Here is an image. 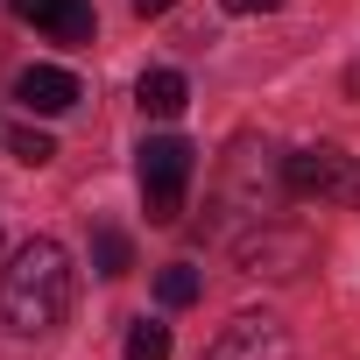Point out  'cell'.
I'll use <instances>...</instances> for the list:
<instances>
[{"mask_svg":"<svg viewBox=\"0 0 360 360\" xmlns=\"http://www.w3.org/2000/svg\"><path fill=\"white\" fill-rule=\"evenodd\" d=\"M71 290H78V269L57 240H22L15 262L0 269V318H8L22 339H43L64 325L71 311Z\"/></svg>","mask_w":360,"mask_h":360,"instance_id":"6da1fadb","label":"cell"},{"mask_svg":"<svg viewBox=\"0 0 360 360\" xmlns=\"http://www.w3.org/2000/svg\"><path fill=\"white\" fill-rule=\"evenodd\" d=\"M191 169H198L191 141H176V134H148V141H141L134 176H141V205H148V219H155V226H176V219H184Z\"/></svg>","mask_w":360,"mask_h":360,"instance_id":"7a4b0ae2","label":"cell"},{"mask_svg":"<svg viewBox=\"0 0 360 360\" xmlns=\"http://www.w3.org/2000/svg\"><path fill=\"white\" fill-rule=\"evenodd\" d=\"M283 191L290 198H318V205H360V162L332 141L283 155Z\"/></svg>","mask_w":360,"mask_h":360,"instance_id":"3957f363","label":"cell"},{"mask_svg":"<svg viewBox=\"0 0 360 360\" xmlns=\"http://www.w3.org/2000/svg\"><path fill=\"white\" fill-rule=\"evenodd\" d=\"M233 262H240V276H262V283H290V276H304V269L318 262V240H311L304 226L262 219L255 233H240V240H233Z\"/></svg>","mask_w":360,"mask_h":360,"instance_id":"277c9868","label":"cell"},{"mask_svg":"<svg viewBox=\"0 0 360 360\" xmlns=\"http://www.w3.org/2000/svg\"><path fill=\"white\" fill-rule=\"evenodd\" d=\"M205 360H290V332H283L269 311H240V318L205 346Z\"/></svg>","mask_w":360,"mask_h":360,"instance_id":"5b68a950","label":"cell"},{"mask_svg":"<svg viewBox=\"0 0 360 360\" xmlns=\"http://www.w3.org/2000/svg\"><path fill=\"white\" fill-rule=\"evenodd\" d=\"M15 15L36 22L50 43H92V0H15Z\"/></svg>","mask_w":360,"mask_h":360,"instance_id":"8992f818","label":"cell"},{"mask_svg":"<svg viewBox=\"0 0 360 360\" xmlns=\"http://www.w3.org/2000/svg\"><path fill=\"white\" fill-rule=\"evenodd\" d=\"M15 99H22L29 113H71V106H78V78H71L64 64H29V71L15 78Z\"/></svg>","mask_w":360,"mask_h":360,"instance_id":"52a82bcc","label":"cell"},{"mask_svg":"<svg viewBox=\"0 0 360 360\" xmlns=\"http://www.w3.org/2000/svg\"><path fill=\"white\" fill-rule=\"evenodd\" d=\"M134 99H141L148 120H176V113H184V99H191V85H184V71H141Z\"/></svg>","mask_w":360,"mask_h":360,"instance_id":"ba28073f","label":"cell"},{"mask_svg":"<svg viewBox=\"0 0 360 360\" xmlns=\"http://www.w3.org/2000/svg\"><path fill=\"white\" fill-rule=\"evenodd\" d=\"M92 269H99V276H127V269H134V248H127L120 226H99V233H92Z\"/></svg>","mask_w":360,"mask_h":360,"instance_id":"9c48e42d","label":"cell"},{"mask_svg":"<svg viewBox=\"0 0 360 360\" xmlns=\"http://www.w3.org/2000/svg\"><path fill=\"white\" fill-rule=\"evenodd\" d=\"M198 290H205V276H198V269H184V262H169V269L155 276V297H162L169 311H184V304H198Z\"/></svg>","mask_w":360,"mask_h":360,"instance_id":"30bf717a","label":"cell"},{"mask_svg":"<svg viewBox=\"0 0 360 360\" xmlns=\"http://www.w3.org/2000/svg\"><path fill=\"white\" fill-rule=\"evenodd\" d=\"M127 360H169V325L141 318V325L127 332Z\"/></svg>","mask_w":360,"mask_h":360,"instance_id":"8fae6325","label":"cell"},{"mask_svg":"<svg viewBox=\"0 0 360 360\" xmlns=\"http://www.w3.org/2000/svg\"><path fill=\"white\" fill-rule=\"evenodd\" d=\"M8 148H15L22 162H50V155H57V141H50L43 127H15V134H8Z\"/></svg>","mask_w":360,"mask_h":360,"instance_id":"7c38bea8","label":"cell"},{"mask_svg":"<svg viewBox=\"0 0 360 360\" xmlns=\"http://www.w3.org/2000/svg\"><path fill=\"white\" fill-rule=\"evenodd\" d=\"M219 8H226V15H276L283 0H219Z\"/></svg>","mask_w":360,"mask_h":360,"instance_id":"4fadbf2b","label":"cell"},{"mask_svg":"<svg viewBox=\"0 0 360 360\" xmlns=\"http://www.w3.org/2000/svg\"><path fill=\"white\" fill-rule=\"evenodd\" d=\"M127 8H134V15H169L176 0H127Z\"/></svg>","mask_w":360,"mask_h":360,"instance_id":"5bb4252c","label":"cell"}]
</instances>
